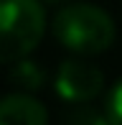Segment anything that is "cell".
Segmentation results:
<instances>
[{
	"label": "cell",
	"mask_w": 122,
	"mask_h": 125,
	"mask_svg": "<svg viewBox=\"0 0 122 125\" xmlns=\"http://www.w3.org/2000/svg\"><path fill=\"white\" fill-rule=\"evenodd\" d=\"M107 120L109 123H122V79L114 84V89L107 97Z\"/></svg>",
	"instance_id": "6"
},
{
	"label": "cell",
	"mask_w": 122,
	"mask_h": 125,
	"mask_svg": "<svg viewBox=\"0 0 122 125\" xmlns=\"http://www.w3.org/2000/svg\"><path fill=\"white\" fill-rule=\"evenodd\" d=\"M0 123H26V125H43L48 123V112L38 100L28 94H10L0 100Z\"/></svg>",
	"instance_id": "4"
},
{
	"label": "cell",
	"mask_w": 122,
	"mask_h": 125,
	"mask_svg": "<svg viewBox=\"0 0 122 125\" xmlns=\"http://www.w3.org/2000/svg\"><path fill=\"white\" fill-rule=\"evenodd\" d=\"M46 15L38 0H0V64L28 56L38 46Z\"/></svg>",
	"instance_id": "2"
},
{
	"label": "cell",
	"mask_w": 122,
	"mask_h": 125,
	"mask_svg": "<svg viewBox=\"0 0 122 125\" xmlns=\"http://www.w3.org/2000/svg\"><path fill=\"white\" fill-rule=\"evenodd\" d=\"M53 33L76 54H102L114 41V21L97 5H66L53 18Z\"/></svg>",
	"instance_id": "1"
},
{
	"label": "cell",
	"mask_w": 122,
	"mask_h": 125,
	"mask_svg": "<svg viewBox=\"0 0 122 125\" xmlns=\"http://www.w3.org/2000/svg\"><path fill=\"white\" fill-rule=\"evenodd\" d=\"M13 79L18 84H23L26 89H38V87H43V72L38 69L33 61H28L23 56V59H18V61H13Z\"/></svg>",
	"instance_id": "5"
},
{
	"label": "cell",
	"mask_w": 122,
	"mask_h": 125,
	"mask_svg": "<svg viewBox=\"0 0 122 125\" xmlns=\"http://www.w3.org/2000/svg\"><path fill=\"white\" fill-rule=\"evenodd\" d=\"M48 3H59V0H48Z\"/></svg>",
	"instance_id": "7"
},
{
	"label": "cell",
	"mask_w": 122,
	"mask_h": 125,
	"mask_svg": "<svg viewBox=\"0 0 122 125\" xmlns=\"http://www.w3.org/2000/svg\"><path fill=\"white\" fill-rule=\"evenodd\" d=\"M102 84H104V77L97 66L87 64V61H76V59L64 61L56 79L59 94L69 102H87L97 97Z\"/></svg>",
	"instance_id": "3"
}]
</instances>
